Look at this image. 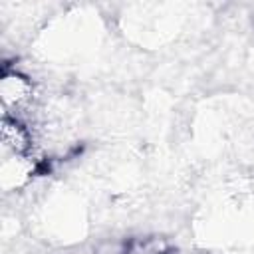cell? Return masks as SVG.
<instances>
[{
	"mask_svg": "<svg viewBox=\"0 0 254 254\" xmlns=\"http://www.w3.org/2000/svg\"><path fill=\"white\" fill-rule=\"evenodd\" d=\"M0 105L2 115L30 121L32 111L38 107V89L34 79L18 67H4L0 77Z\"/></svg>",
	"mask_w": 254,
	"mask_h": 254,
	"instance_id": "obj_1",
	"label": "cell"
},
{
	"mask_svg": "<svg viewBox=\"0 0 254 254\" xmlns=\"http://www.w3.org/2000/svg\"><path fill=\"white\" fill-rule=\"evenodd\" d=\"M40 155L2 153L0 161V187L4 192L26 189L40 171Z\"/></svg>",
	"mask_w": 254,
	"mask_h": 254,
	"instance_id": "obj_2",
	"label": "cell"
}]
</instances>
